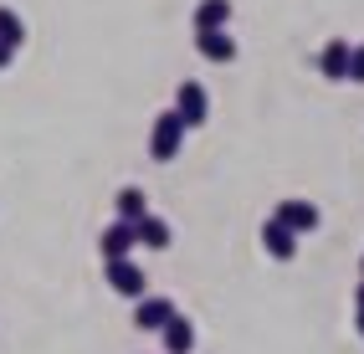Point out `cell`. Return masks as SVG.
I'll use <instances>...</instances> for the list:
<instances>
[{
	"label": "cell",
	"instance_id": "obj_4",
	"mask_svg": "<svg viewBox=\"0 0 364 354\" xmlns=\"http://www.w3.org/2000/svg\"><path fill=\"white\" fill-rule=\"evenodd\" d=\"M272 221H282L293 236H308V231H318V205L313 200H277Z\"/></svg>",
	"mask_w": 364,
	"mask_h": 354
},
{
	"label": "cell",
	"instance_id": "obj_17",
	"mask_svg": "<svg viewBox=\"0 0 364 354\" xmlns=\"http://www.w3.org/2000/svg\"><path fill=\"white\" fill-rule=\"evenodd\" d=\"M11 57H16L11 46H0V73H6V67H11Z\"/></svg>",
	"mask_w": 364,
	"mask_h": 354
},
{
	"label": "cell",
	"instance_id": "obj_14",
	"mask_svg": "<svg viewBox=\"0 0 364 354\" xmlns=\"http://www.w3.org/2000/svg\"><path fill=\"white\" fill-rule=\"evenodd\" d=\"M21 41H26V21H21L11 6H0V46H11V52H16Z\"/></svg>",
	"mask_w": 364,
	"mask_h": 354
},
{
	"label": "cell",
	"instance_id": "obj_1",
	"mask_svg": "<svg viewBox=\"0 0 364 354\" xmlns=\"http://www.w3.org/2000/svg\"><path fill=\"white\" fill-rule=\"evenodd\" d=\"M180 144H185V124H180L175 108H164V113L154 118V129H149V154H154V159H175Z\"/></svg>",
	"mask_w": 364,
	"mask_h": 354
},
{
	"label": "cell",
	"instance_id": "obj_18",
	"mask_svg": "<svg viewBox=\"0 0 364 354\" xmlns=\"http://www.w3.org/2000/svg\"><path fill=\"white\" fill-rule=\"evenodd\" d=\"M359 272H364V257H359Z\"/></svg>",
	"mask_w": 364,
	"mask_h": 354
},
{
	"label": "cell",
	"instance_id": "obj_13",
	"mask_svg": "<svg viewBox=\"0 0 364 354\" xmlns=\"http://www.w3.org/2000/svg\"><path fill=\"white\" fill-rule=\"evenodd\" d=\"M231 21V0H200L196 6V31H226Z\"/></svg>",
	"mask_w": 364,
	"mask_h": 354
},
{
	"label": "cell",
	"instance_id": "obj_10",
	"mask_svg": "<svg viewBox=\"0 0 364 354\" xmlns=\"http://www.w3.org/2000/svg\"><path fill=\"white\" fill-rule=\"evenodd\" d=\"M159 339H164V354H190V349H196V323H190L185 313H175L159 328Z\"/></svg>",
	"mask_w": 364,
	"mask_h": 354
},
{
	"label": "cell",
	"instance_id": "obj_6",
	"mask_svg": "<svg viewBox=\"0 0 364 354\" xmlns=\"http://www.w3.org/2000/svg\"><path fill=\"white\" fill-rule=\"evenodd\" d=\"M134 247H139V236H134V226H129V221H113V226H103V236H98L103 262H118V257H129Z\"/></svg>",
	"mask_w": 364,
	"mask_h": 354
},
{
	"label": "cell",
	"instance_id": "obj_16",
	"mask_svg": "<svg viewBox=\"0 0 364 354\" xmlns=\"http://www.w3.org/2000/svg\"><path fill=\"white\" fill-rule=\"evenodd\" d=\"M354 328H359V339H364V282H359V293H354Z\"/></svg>",
	"mask_w": 364,
	"mask_h": 354
},
{
	"label": "cell",
	"instance_id": "obj_3",
	"mask_svg": "<svg viewBox=\"0 0 364 354\" xmlns=\"http://www.w3.org/2000/svg\"><path fill=\"white\" fill-rule=\"evenodd\" d=\"M175 113H180V124H185V129H200L205 118H210L205 87H200V82H180V87H175Z\"/></svg>",
	"mask_w": 364,
	"mask_h": 354
},
{
	"label": "cell",
	"instance_id": "obj_12",
	"mask_svg": "<svg viewBox=\"0 0 364 354\" xmlns=\"http://www.w3.org/2000/svg\"><path fill=\"white\" fill-rule=\"evenodd\" d=\"M113 210H118V221H144V216H149V195H144L139 191V185H124V191H118L113 195Z\"/></svg>",
	"mask_w": 364,
	"mask_h": 354
},
{
	"label": "cell",
	"instance_id": "obj_15",
	"mask_svg": "<svg viewBox=\"0 0 364 354\" xmlns=\"http://www.w3.org/2000/svg\"><path fill=\"white\" fill-rule=\"evenodd\" d=\"M349 82H364V41L349 52Z\"/></svg>",
	"mask_w": 364,
	"mask_h": 354
},
{
	"label": "cell",
	"instance_id": "obj_5",
	"mask_svg": "<svg viewBox=\"0 0 364 354\" xmlns=\"http://www.w3.org/2000/svg\"><path fill=\"white\" fill-rule=\"evenodd\" d=\"M175 313H180V309H175L169 298H149V293H144L139 309H134V328H144V334H159V328L175 318Z\"/></svg>",
	"mask_w": 364,
	"mask_h": 354
},
{
	"label": "cell",
	"instance_id": "obj_2",
	"mask_svg": "<svg viewBox=\"0 0 364 354\" xmlns=\"http://www.w3.org/2000/svg\"><path fill=\"white\" fill-rule=\"evenodd\" d=\"M103 277H108V288H113L118 298H144V288H149V277H144V267L134 262V257L103 262Z\"/></svg>",
	"mask_w": 364,
	"mask_h": 354
},
{
	"label": "cell",
	"instance_id": "obj_7",
	"mask_svg": "<svg viewBox=\"0 0 364 354\" xmlns=\"http://www.w3.org/2000/svg\"><path fill=\"white\" fill-rule=\"evenodd\" d=\"M262 247H267V257H277V262H293V257H298V236L287 231L282 221L267 216L262 221Z\"/></svg>",
	"mask_w": 364,
	"mask_h": 354
},
{
	"label": "cell",
	"instance_id": "obj_8",
	"mask_svg": "<svg viewBox=\"0 0 364 354\" xmlns=\"http://www.w3.org/2000/svg\"><path fill=\"white\" fill-rule=\"evenodd\" d=\"M349 52H354V46H349L344 36H333L323 52H318V73H323L328 82H349Z\"/></svg>",
	"mask_w": 364,
	"mask_h": 354
},
{
	"label": "cell",
	"instance_id": "obj_11",
	"mask_svg": "<svg viewBox=\"0 0 364 354\" xmlns=\"http://www.w3.org/2000/svg\"><path fill=\"white\" fill-rule=\"evenodd\" d=\"M134 236H139V247H154V252H164L169 242H175V231H169V221L164 216H144V221H134Z\"/></svg>",
	"mask_w": 364,
	"mask_h": 354
},
{
	"label": "cell",
	"instance_id": "obj_9",
	"mask_svg": "<svg viewBox=\"0 0 364 354\" xmlns=\"http://www.w3.org/2000/svg\"><path fill=\"white\" fill-rule=\"evenodd\" d=\"M196 52L205 62H215V67H226V62H236V36H226V31H196Z\"/></svg>",
	"mask_w": 364,
	"mask_h": 354
}]
</instances>
